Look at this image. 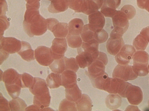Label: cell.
Returning a JSON list of instances; mask_svg holds the SVG:
<instances>
[{
	"label": "cell",
	"instance_id": "obj_1",
	"mask_svg": "<svg viewBox=\"0 0 149 111\" xmlns=\"http://www.w3.org/2000/svg\"><path fill=\"white\" fill-rule=\"evenodd\" d=\"M23 25L25 31L30 37L42 35L47 28L46 19L40 14L38 9L36 8L27 9Z\"/></svg>",
	"mask_w": 149,
	"mask_h": 111
},
{
	"label": "cell",
	"instance_id": "obj_2",
	"mask_svg": "<svg viewBox=\"0 0 149 111\" xmlns=\"http://www.w3.org/2000/svg\"><path fill=\"white\" fill-rule=\"evenodd\" d=\"M149 55L146 51H139L134 53L133 57L132 67L135 73L140 76H144L148 73L147 65Z\"/></svg>",
	"mask_w": 149,
	"mask_h": 111
},
{
	"label": "cell",
	"instance_id": "obj_3",
	"mask_svg": "<svg viewBox=\"0 0 149 111\" xmlns=\"http://www.w3.org/2000/svg\"><path fill=\"white\" fill-rule=\"evenodd\" d=\"M108 62L107 55L99 51L97 58L88 67V72H86L90 80L105 72V66Z\"/></svg>",
	"mask_w": 149,
	"mask_h": 111
},
{
	"label": "cell",
	"instance_id": "obj_4",
	"mask_svg": "<svg viewBox=\"0 0 149 111\" xmlns=\"http://www.w3.org/2000/svg\"><path fill=\"white\" fill-rule=\"evenodd\" d=\"M48 29L52 32L56 38H65L69 31L68 24L66 23L59 22L53 18L46 19Z\"/></svg>",
	"mask_w": 149,
	"mask_h": 111
},
{
	"label": "cell",
	"instance_id": "obj_5",
	"mask_svg": "<svg viewBox=\"0 0 149 111\" xmlns=\"http://www.w3.org/2000/svg\"><path fill=\"white\" fill-rule=\"evenodd\" d=\"M112 77L127 81L136 79L138 75L134 71L132 66L118 64L113 71Z\"/></svg>",
	"mask_w": 149,
	"mask_h": 111
},
{
	"label": "cell",
	"instance_id": "obj_6",
	"mask_svg": "<svg viewBox=\"0 0 149 111\" xmlns=\"http://www.w3.org/2000/svg\"><path fill=\"white\" fill-rule=\"evenodd\" d=\"M114 28L113 31L123 35L129 25L128 19L121 11H117L112 17Z\"/></svg>",
	"mask_w": 149,
	"mask_h": 111
},
{
	"label": "cell",
	"instance_id": "obj_7",
	"mask_svg": "<svg viewBox=\"0 0 149 111\" xmlns=\"http://www.w3.org/2000/svg\"><path fill=\"white\" fill-rule=\"evenodd\" d=\"M35 57L40 64L49 66L54 60L50 48L45 46L38 47L35 50Z\"/></svg>",
	"mask_w": 149,
	"mask_h": 111
},
{
	"label": "cell",
	"instance_id": "obj_8",
	"mask_svg": "<svg viewBox=\"0 0 149 111\" xmlns=\"http://www.w3.org/2000/svg\"><path fill=\"white\" fill-rule=\"evenodd\" d=\"M110 36L106 43L107 49L110 54L116 56L124 45V42L121 35L110 33Z\"/></svg>",
	"mask_w": 149,
	"mask_h": 111
},
{
	"label": "cell",
	"instance_id": "obj_9",
	"mask_svg": "<svg viewBox=\"0 0 149 111\" xmlns=\"http://www.w3.org/2000/svg\"><path fill=\"white\" fill-rule=\"evenodd\" d=\"M21 47V42L13 37L0 36V49L10 54L18 52Z\"/></svg>",
	"mask_w": 149,
	"mask_h": 111
},
{
	"label": "cell",
	"instance_id": "obj_10",
	"mask_svg": "<svg viewBox=\"0 0 149 111\" xmlns=\"http://www.w3.org/2000/svg\"><path fill=\"white\" fill-rule=\"evenodd\" d=\"M67 47V41L65 38H55L52 42L50 48L54 60L64 57Z\"/></svg>",
	"mask_w": 149,
	"mask_h": 111
},
{
	"label": "cell",
	"instance_id": "obj_11",
	"mask_svg": "<svg viewBox=\"0 0 149 111\" xmlns=\"http://www.w3.org/2000/svg\"><path fill=\"white\" fill-rule=\"evenodd\" d=\"M135 52L136 50L133 46L125 45L115 56V59L118 64H128L133 58Z\"/></svg>",
	"mask_w": 149,
	"mask_h": 111
},
{
	"label": "cell",
	"instance_id": "obj_12",
	"mask_svg": "<svg viewBox=\"0 0 149 111\" xmlns=\"http://www.w3.org/2000/svg\"><path fill=\"white\" fill-rule=\"evenodd\" d=\"M126 97L130 104L138 105L143 100L142 92L139 87L131 84L126 92Z\"/></svg>",
	"mask_w": 149,
	"mask_h": 111
},
{
	"label": "cell",
	"instance_id": "obj_13",
	"mask_svg": "<svg viewBox=\"0 0 149 111\" xmlns=\"http://www.w3.org/2000/svg\"><path fill=\"white\" fill-rule=\"evenodd\" d=\"M22 74H19L14 69H9L3 73V81L5 85L17 84L22 88L21 82Z\"/></svg>",
	"mask_w": 149,
	"mask_h": 111
},
{
	"label": "cell",
	"instance_id": "obj_14",
	"mask_svg": "<svg viewBox=\"0 0 149 111\" xmlns=\"http://www.w3.org/2000/svg\"><path fill=\"white\" fill-rule=\"evenodd\" d=\"M120 0H104L101 12L105 16L112 17L117 11L116 9L119 5Z\"/></svg>",
	"mask_w": 149,
	"mask_h": 111
},
{
	"label": "cell",
	"instance_id": "obj_15",
	"mask_svg": "<svg viewBox=\"0 0 149 111\" xmlns=\"http://www.w3.org/2000/svg\"><path fill=\"white\" fill-rule=\"evenodd\" d=\"M45 80L39 77H35L29 90L34 95H39L49 92Z\"/></svg>",
	"mask_w": 149,
	"mask_h": 111
},
{
	"label": "cell",
	"instance_id": "obj_16",
	"mask_svg": "<svg viewBox=\"0 0 149 111\" xmlns=\"http://www.w3.org/2000/svg\"><path fill=\"white\" fill-rule=\"evenodd\" d=\"M77 52L78 55L76 56V59L79 67L82 68L90 66L97 58L98 55H93L82 51H77Z\"/></svg>",
	"mask_w": 149,
	"mask_h": 111
},
{
	"label": "cell",
	"instance_id": "obj_17",
	"mask_svg": "<svg viewBox=\"0 0 149 111\" xmlns=\"http://www.w3.org/2000/svg\"><path fill=\"white\" fill-rule=\"evenodd\" d=\"M90 25L96 29H103L105 23L104 15L100 12L97 11L88 16Z\"/></svg>",
	"mask_w": 149,
	"mask_h": 111
},
{
	"label": "cell",
	"instance_id": "obj_18",
	"mask_svg": "<svg viewBox=\"0 0 149 111\" xmlns=\"http://www.w3.org/2000/svg\"><path fill=\"white\" fill-rule=\"evenodd\" d=\"M61 75L62 86L65 88L72 87L77 84V75L74 71L65 70Z\"/></svg>",
	"mask_w": 149,
	"mask_h": 111
},
{
	"label": "cell",
	"instance_id": "obj_19",
	"mask_svg": "<svg viewBox=\"0 0 149 111\" xmlns=\"http://www.w3.org/2000/svg\"><path fill=\"white\" fill-rule=\"evenodd\" d=\"M18 53L24 60L30 61L34 60V51L28 42L21 41V47Z\"/></svg>",
	"mask_w": 149,
	"mask_h": 111
},
{
	"label": "cell",
	"instance_id": "obj_20",
	"mask_svg": "<svg viewBox=\"0 0 149 111\" xmlns=\"http://www.w3.org/2000/svg\"><path fill=\"white\" fill-rule=\"evenodd\" d=\"M68 8V0H52L48 10L52 13H58L64 12Z\"/></svg>",
	"mask_w": 149,
	"mask_h": 111
},
{
	"label": "cell",
	"instance_id": "obj_21",
	"mask_svg": "<svg viewBox=\"0 0 149 111\" xmlns=\"http://www.w3.org/2000/svg\"><path fill=\"white\" fill-rule=\"evenodd\" d=\"M84 25L82 20L79 18H75L69 23V31L68 34L80 35L82 31Z\"/></svg>",
	"mask_w": 149,
	"mask_h": 111
},
{
	"label": "cell",
	"instance_id": "obj_22",
	"mask_svg": "<svg viewBox=\"0 0 149 111\" xmlns=\"http://www.w3.org/2000/svg\"><path fill=\"white\" fill-rule=\"evenodd\" d=\"M51 97L49 92L45 93L39 95H35L33 98V104L40 109V111L48 107L50 104Z\"/></svg>",
	"mask_w": 149,
	"mask_h": 111
},
{
	"label": "cell",
	"instance_id": "obj_23",
	"mask_svg": "<svg viewBox=\"0 0 149 111\" xmlns=\"http://www.w3.org/2000/svg\"><path fill=\"white\" fill-rule=\"evenodd\" d=\"M78 111H91L92 101L89 97L86 94H83L81 98L75 102Z\"/></svg>",
	"mask_w": 149,
	"mask_h": 111
},
{
	"label": "cell",
	"instance_id": "obj_24",
	"mask_svg": "<svg viewBox=\"0 0 149 111\" xmlns=\"http://www.w3.org/2000/svg\"><path fill=\"white\" fill-rule=\"evenodd\" d=\"M97 30L92 27L89 24L84 25L80 35L83 42H89L96 41L95 37Z\"/></svg>",
	"mask_w": 149,
	"mask_h": 111
},
{
	"label": "cell",
	"instance_id": "obj_25",
	"mask_svg": "<svg viewBox=\"0 0 149 111\" xmlns=\"http://www.w3.org/2000/svg\"><path fill=\"white\" fill-rule=\"evenodd\" d=\"M122 102L120 96L116 94L108 95L105 100L106 105L108 108L111 110L117 109L120 107Z\"/></svg>",
	"mask_w": 149,
	"mask_h": 111
},
{
	"label": "cell",
	"instance_id": "obj_26",
	"mask_svg": "<svg viewBox=\"0 0 149 111\" xmlns=\"http://www.w3.org/2000/svg\"><path fill=\"white\" fill-rule=\"evenodd\" d=\"M124 81L115 77L109 78L104 90L111 94L118 93L120 86Z\"/></svg>",
	"mask_w": 149,
	"mask_h": 111
},
{
	"label": "cell",
	"instance_id": "obj_27",
	"mask_svg": "<svg viewBox=\"0 0 149 111\" xmlns=\"http://www.w3.org/2000/svg\"><path fill=\"white\" fill-rule=\"evenodd\" d=\"M65 92L66 98L75 102L81 98L82 95L81 91L77 84L72 87L65 88Z\"/></svg>",
	"mask_w": 149,
	"mask_h": 111
},
{
	"label": "cell",
	"instance_id": "obj_28",
	"mask_svg": "<svg viewBox=\"0 0 149 111\" xmlns=\"http://www.w3.org/2000/svg\"><path fill=\"white\" fill-rule=\"evenodd\" d=\"M46 81L47 86L50 88H57L62 85V75L52 73L47 77Z\"/></svg>",
	"mask_w": 149,
	"mask_h": 111
},
{
	"label": "cell",
	"instance_id": "obj_29",
	"mask_svg": "<svg viewBox=\"0 0 149 111\" xmlns=\"http://www.w3.org/2000/svg\"><path fill=\"white\" fill-rule=\"evenodd\" d=\"M103 0H85L86 7L84 13L89 15L98 11L102 6Z\"/></svg>",
	"mask_w": 149,
	"mask_h": 111
},
{
	"label": "cell",
	"instance_id": "obj_30",
	"mask_svg": "<svg viewBox=\"0 0 149 111\" xmlns=\"http://www.w3.org/2000/svg\"><path fill=\"white\" fill-rule=\"evenodd\" d=\"M99 44L95 41L89 42H83L79 47L77 48V51H84L95 55H98L99 52Z\"/></svg>",
	"mask_w": 149,
	"mask_h": 111
},
{
	"label": "cell",
	"instance_id": "obj_31",
	"mask_svg": "<svg viewBox=\"0 0 149 111\" xmlns=\"http://www.w3.org/2000/svg\"><path fill=\"white\" fill-rule=\"evenodd\" d=\"M109 78L108 74L105 72L91 80L94 87L104 90Z\"/></svg>",
	"mask_w": 149,
	"mask_h": 111
},
{
	"label": "cell",
	"instance_id": "obj_32",
	"mask_svg": "<svg viewBox=\"0 0 149 111\" xmlns=\"http://www.w3.org/2000/svg\"><path fill=\"white\" fill-rule=\"evenodd\" d=\"M9 103L10 110L12 111H24L27 106L24 101L18 97L10 100Z\"/></svg>",
	"mask_w": 149,
	"mask_h": 111
},
{
	"label": "cell",
	"instance_id": "obj_33",
	"mask_svg": "<svg viewBox=\"0 0 149 111\" xmlns=\"http://www.w3.org/2000/svg\"><path fill=\"white\" fill-rule=\"evenodd\" d=\"M68 6L75 12L84 13L86 7L85 0H68Z\"/></svg>",
	"mask_w": 149,
	"mask_h": 111
},
{
	"label": "cell",
	"instance_id": "obj_34",
	"mask_svg": "<svg viewBox=\"0 0 149 111\" xmlns=\"http://www.w3.org/2000/svg\"><path fill=\"white\" fill-rule=\"evenodd\" d=\"M64 57L60 59L54 60L49 66L52 72L55 73L61 74L65 70V62Z\"/></svg>",
	"mask_w": 149,
	"mask_h": 111
},
{
	"label": "cell",
	"instance_id": "obj_35",
	"mask_svg": "<svg viewBox=\"0 0 149 111\" xmlns=\"http://www.w3.org/2000/svg\"><path fill=\"white\" fill-rule=\"evenodd\" d=\"M80 36L68 34L66 39L68 46L73 48H78L80 47L83 42Z\"/></svg>",
	"mask_w": 149,
	"mask_h": 111
},
{
	"label": "cell",
	"instance_id": "obj_36",
	"mask_svg": "<svg viewBox=\"0 0 149 111\" xmlns=\"http://www.w3.org/2000/svg\"><path fill=\"white\" fill-rule=\"evenodd\" d=\"M148 43L147 40L140 34L134 39L133 44L136 50H144L146 49Z\"/></svg>",
	"mask_w": 149,
	"mask_h": 111
},
{
	"label": "cell",
	"instance_id": "obj_37",
	"mask_svg": "<svg viewBox=\"0 0 149 111\" xmlns=\"http://www.w3.org/2000/svg\"><path fill=\"white\" fill-rule=\"evenodd\" d=\"M59 111H77L76 103L67 99L63 100L59 107Z\"/></svg>",
	"mask_w": 149,
	"mask_h": 111
},
{
	"label": "cell",
	"instance_id": "obj_38",
	"mask_svg": "<svg viewBox=\"0 0 149 111\" xmlns=\"http://www.w3.org/2000/svg\"><path fill=\"white\" fill-rule=\"evenodd\" d=\"M65 62V70H69L76 72L79 66L76 59L73 58H68L64 57Z\"/></svg>",
	"mask_w": 149,
	"mask_h": 111
},
{
	"label": "cell",
	"instance_id": "obj_39",
	"mask_svg": "<svg viewBox=\"0 0 149 111\" xmlns=\"http://www.w3.org/2000/svg\"><path fill=\"white\" fill-rule=\"evenodd\" d=\"M9 95L13 99L19 96L22 87L16 84L5 85Z\"/></svg>",
	"mask_w": 149,
	"mask_h": 111
},
{
	"label": "cell",
	"instance_id": "obj_40",
	"mask_svg": "<svg viewBox=\"0 0 149 111\" xmlns=\"http://www.w3.org/2000/svg\"><path fill=\"white\" fill-rule=\"evenodd\" d=\"M108 37V34L103 29H98L96 31L95 39L98 44L105 42Z\"/></svg>",
	"mask_w": 149,
	"mask_h": 111
},
{
	"label": "cell",
	"instance_id": "obj_41",
	"mask_svg": "<svg viewBox=\"0 0 149 111\" xmlns=\"http://www.w3.org/2000/svg\"><path fill=\"white\" fill-rule=\"evenodd\" d=\"M34 78L26 73H24L21 75V82L22 88H30L31 86Z\"/></svg>",
	"mask_w": 149,
	"mask_h": 111
},
{
	"label": "cell",
	"instance_id": "obj_42",
	"mask_svg": "<svg viewBox=\"0 0 149 111\" xmlns=\"http://www.w3.org/2000/svg\"><path fill=\"white\" fill-rule=\"evenodd\" d=\"M120 11L126 15L128 20L132 18L135 15V9L131 5H127L124 6L121 9Z\"/></svg>",
	"mask_w": 149,
	"mask_h": 111
},
{
	"label": "cell",
	"instance_id": "obj_43",
	"mask_svg": "<svg viewBox=\"0 0 149 111\" xmlns=\"http://www.w3.org/2000/svg\"><path fill=\"white\" fill-rule=\"evenodd\" d=\"M7 18L5 15L0 16V36L3 35L4 31L9 26L10 22L7 20Z\"/></svg>",
	"mask_w": 149,
	"mask_h": 111
},
{
	"label": "cell",
	"instance_id": "obj_44",
	"mask_svg": "<svg viewBox=\"0 0 149 111\" xmlns=\"http://www.w3.org/2000/svg\"><path fill=\"white\" fill-rule=\"evenodd\" d=\"M0 111H10V110L9 103L0 93Z\"/></svg>",
	"mask_w": 149,
	"mask_h": 111
},
{
	"label": "cell",
	"instance_id": "obj_45",
	"mask_svg": "<svg viewBox=\"0 0 149 111\" xmlns=\"http://www.w3.org/2000/svg\"><path fill=\"white\" fill-rule=\"evenodd\" d=\"M40 0H25L27 9L33 8L38 9L40 7L39 1Z\"/></svg>",
	"mask_w": 149,
	"mask_h": 111
},
{
	"label": "cell",
	"instance_id": "obj_46",
	"mask_svg": "<svg viewBox=\"0 0 149 111\" xmlns=\"http://www.w3.org/2000/svg\"><path fill=\"white\" fill-rule=\"evenodd\" d=\"M0 16L5 15L6 12L7 10V6L5 0H1Z\"/></svg>",
	"mask_w": 149,
	"mask_h": 111
},
{
	"label": "cell",
	"instance_id": "obj_47",
	"mask_svg": "<svg viewBox=\"0 0 149 111\" xmlns=\"http://www.w3.org/2000/svg\"><path fill=\"white\" fill-rule=\"evenodd\" d=\"M149 3V0H137V4L139 8L145 9Z\"/></svg>",
	"mask_w": 149,
	"mask_h": 111
},
{
	"label": "cell",
	"instance_id": "obj_48",
	"mask_svg": "<svg viewBox=\"0 0 149 111\" xmlns=\"http://www.w3.org/2000/svg\"><path fill=\"white\" fill-rule=\"evenodd\" d=\"M140 34L149 42V26L143 28Z\"/></svg>",
	"mask_w": 149,
	"mask_h": 111
},
{
	"label": "cell",
	"instance_id": "obj_49",
	"mask_svg": "<svg viewBox=\"0 0 149 111\" xmlns=\"http://www.w3.org/2000/svg\"><path fill=\"white\" fill-rule=\"evenodd\" d=\"M0 60L1 64V63L8 58L9 55V53L1 49H0Z\"/></svg>",
	"mask_w": 149,
	"mask_h": 111
},
{
	"label": "cell",
	"instance_id": "obj_50",
	"mask_svg": "<svg viewBox=\"0 0 149 111\" xmlns=\"http://www.w3.org/2000/svg\"><path fill=\"white\" fill-rule=\"evenodd\" d=\"M40 109L37 106L33 104L27 107L25 111H39Z\"/></svg>",
	"mask_w": 149,
	"mask_h": 111
},
{
	"label": "cell",
	"instance_id": "obj_51",
	"mask_svg": "<svg viewBox=\"0 0 149 111\" xmlns=\"http://www.w3.org/2000/svg\"><path fill=\"white\" fill-rule=\"evenodd\" d=\"M148 68L149 72V64L148 65Z\"/></svg>",
	"mask_w": 149,
	"mask_h": 111
},
{
	"label": "cell",
	"instance_id": "obj_52",
	"mask_svg": "<svg viewBox=\"0 0 149 111\" xmlns=\"http://www.w3.org/2000/svg\"><path fill=\"white\" fill-rule=\"evenodd\" d=\"M148 107L149 108V101L148 102Z\"/></svg>",
	"mask_w": 149,
	"mask_h": 111
},
{
	"label": "cell",
	"instance_id": "obj_53",
	"mask_svg": "<svg viewBox=\"0 0 149 111\" xmlns=\"http://www.w3.org/2000/svg\"><path fill=\"white\" fill-rule=\"evenodd\" d=\"M48 0L52 1V0Z\"/></svg>",
	"mask_w": 149,
	"mask_h": 111
}]
</instances>
